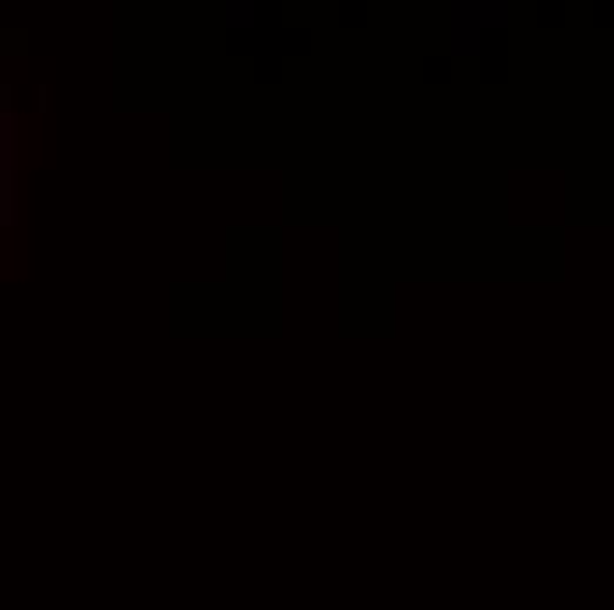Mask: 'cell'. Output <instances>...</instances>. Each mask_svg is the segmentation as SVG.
I'll use <instances>...</instances> for the list:
<instances>
[]
</instances>
